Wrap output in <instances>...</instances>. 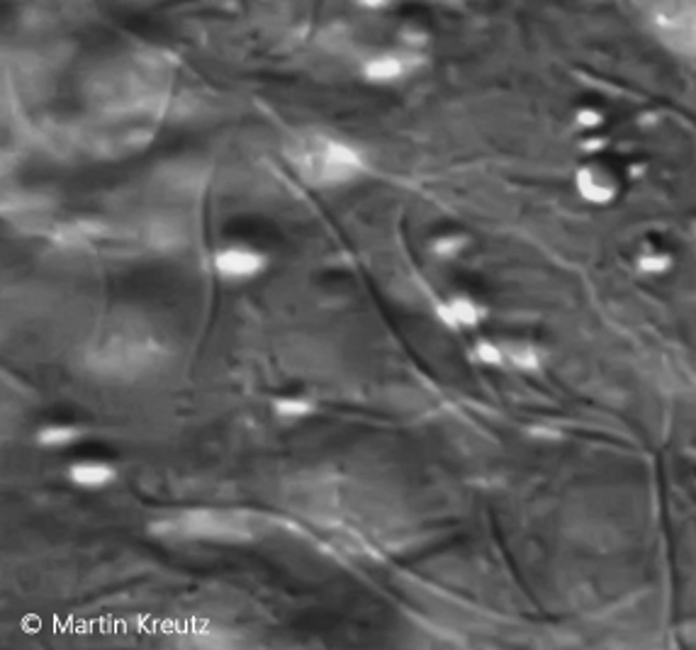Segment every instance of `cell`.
Segmentation results:
<instances>
[{
    "mask_svg": "<svg viewBox=\"0 0 696 650\" xmlns=\"http://www.w3.org/2000/svg\"><path fill=\"white\" fill-rule=\"evenodd\" d=\"M293 164L314 186H336L356 178L366 168L361 154L331 137H310L293 151Z\"/></svg>",
    "mask_w": 696,
    "mask_h": 650,
    "instance_id": "cell-1",
    "label": "cell"
},
{
    "mask_svg": "<svg viewBox=\"0 0 696 650\" xmlns=\"http://www.w3.org/2000/svg\"><path fill=\"white\" fill-rule=\"evenodd\" d=\"M641 13L660 47L696 59V0H643Z\"/></svg>",
    "mask_w": 696,
    "mask_h": 650,
    "instance_id": "cell-2",
    "label": "cell"
},
{
    "mask_svg": "<svg viewBox=\"0 0 696 650\" xmlns=\"http://www.w3.org/2000/svg\"><path fill=\"white\" fill-rule=\"evenodd\" d=\"M577 193L594 205H606L619 195V178L606 164H585L575 176Z\"/></svg>",
    "mask_w": 696,
    "mask_h": 650,
    "instance_id": "cell-3",
    "label": "cell"
},
{
    "mask_svg": "<svg viewBox=\"0 0 696 650\" xmlns=\"http://www.w3.org/2000/svg\"><path fill=\"white\" fill-rule=\"evenodd\" d=\"M422 66V56L414 52H385L375 54L363 64V76L370 83H392L409 76Z\"/></svg>",
    "mask_w": 696,
    "mask_h": 650,
    "instance_id": "cell-4",
    "label": "cell"
},
{
    "mask_svg": "<svg viewBox=\"0 0 696 650\" xmlns=\"http://www.w3.org/2000/svg\"><path fill=\"white\" fill-rule=\"evenodd\" d=\"M266 259L251 249H224L215 256V268L222 278H254L263 271Z\"/></svg>",
    "mask_w": 696,
    "mask_h": 650,
    "instance_id": "cell-5",
    "label": "cell"
},
{
    "mask_svg": "<svg viewBox=\"0 0 696 650\" xmlns=\"http://www.w3.org/2000/svg\"><path fill=\"white\" fill-rule=\"evenodd\" d=\"M482 315H485V312H482V307L477 305L475 300L463 298V295L446 300L439 307V317L448 324V327H453V329L475 327V324H480Z\"/></svg>",
    "mask_w": 696,
    "mask_h": 650,
    "instance_id": "cell-6",
    "label": "cell"
},
{
    "mask_svg": "<svg viewBox=\"0 0 696 650\" xmlns=\"http://www.w3.org/2000/svg\"><path fill=\"white\" fill-rule=\"evenodd\" d=\"M69 475L76 485L93 487V490L95 487H105L115 480V470H112L110 465L98 463V461H83V463L71 465Z\"/></svg>",
    "mask_w": 696,
    "mask_h": 650,
    "instance_id": "cell-7",
    "label": "cell"
},
{
    "mask_svg": "<svg viewBox=\"0 0 696 650\" xmlns=\"http://www.w3.org/2000/svg\"><path fill=\"white\" fill-rule=\"evenodd\" d=\"M78 429L74 427H64V424H56V427H47V429H42L39 431V436H37V441L42 446H49V448H59V446H69V444H74V441H78Z\"/></svg>",
    "mask_w": 696,
    "mask_h": 650,
    "instance_id": "cell-8",
    "label": "cell"
},
{
    "mask_svg": "<svg viewBox=\"0 0 696 650\" xmlns=\"http://www.w3.org/2000/svg\"><path fill=\"white\" fill-rule=\"evenodd\" d=\"M273 409L280 414V417H290V419H300L307 417V414L314 412V405L305 397H278L273 402Z\"/></svg>",
    "mask_w": 696,
    "mask_h": 650,
    "instance_id": "cell-9",
    "label": "cell"
},
{
    "mask_svg": "<svg viewBox=\"0 0 696 650\" xmlns=\"http://www.w3.org/2000/svg\"><path fill=\"white\" fill-rule=\"evenodd\" d=\"M504 358H509L516 368H524V371H531V368L541 366V356H538L529 344L509 346V349L504 351Z\"/></svg>",
    "mask_w": 696,
    "mask_h": 650,
    "instance_id": "cell-10",
    "label": "cell"
},
{
    "mask_svg": "<svg viewBox=\"0 0 696 650\" xmlns=\"http://www.w3.org/2000/svg\"><path fill=\"white\" fill-rule=\"evenodd\" d=\"M638 266H641L645 273H662L670 266V256L662 254V251H643V254L638 256Z\"/></svg>",
    "mask_w": 696,
    "mask_h": 650,
    "instance_id": "cell-11",
    "label": "cell"
},
{
    "mask_svg": "<svg viewBox=\"0 0 696 650\" xmlns=\"http://www.w3.org/2000/svg\"><path fill=\"white\" fill-rule=\"evenodd\" d=\"M475 356L480 358L482 363H490V366L504 363V349L499 344H492V341H480V344L475 346Z\"/></svg>",
    "mask_w": 696,
    "mask_h": 650,
    "instance_id": "cell-12",
    "label": "cell"
},
{
    "mask_svg": "<svg viewBox=\"0 0 696 650\" xmlns=\"http://www.w3.org/2000/svg\"><path fill=\"white\" fill-rule=\"evenodd\" d=\"M465 246V239H460V237H443L439 239V242L434 244V251H436V256H443V259H451V256H456L460 249Z\"/></svg>",
    "mask_w": 696,
    "mask_h": 650,
    "instance_id": "cell-13",
    "label": "cell"
},
{
    "mask_svg": "<svg viewBox=\"0 0 696 650\" xmlns=\"http://www.w3.org/2000/svg\"><path fill=\"white\" fill-rule=\"evenodd\" d=\"M577 122H580L582 127H599L602 115H599L597 110H582V112H577Z\"/></svg>",
    "mask_w": 696,
    "mask_h": 650,
    "instance_id": "cell-14",
    "label": "cell"
}]
</instances>
